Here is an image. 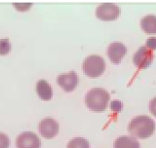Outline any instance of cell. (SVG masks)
I'll list each match as a JSON object with an SVG mask.
<instances>
[{
	"mask_svg": "<svg viewBox=\"0 0 156 148\" xmlns=\"http://www.w3.org/2000/svg\"><path fill=\"white\" fill-rule=\"evenodd\" d=\"M128 131L135 137L147 139L155 131V122L146 115L136 116L129 123Z\"/></svg>",
	"mask_w": 156,
	"mask_h": 148,
	"instance_id": "obj_1",
	"label": "cell"
},
{
	"mask_svg": "<svg viewBox=\"0 0 156 148\" xmlns=\"http://www.w3.org/2000/svg\"><path fill=\"white\" fill-rule=\"evenodd\" d=\"M110 100V95L102 88H93L87 93L85 103L90 110L101 112L106 109Z\"/></svg>",
	"mask_w": 156,
	"mask_h": 148,
	"instance_id": "obj_2",
	"label": "cell"
},
{
	"mask_svg": "<svg viewBox=\"0 0 156 148\" xmlns=\"http://www.w3.org/2000/svg\"><path fill=\"white\" fill-rule=\"evenodd\" d=\"M83 71L87 76L97 78L101 76L105 69V58L99 55H90L83 62Z\"/></svg>",
	"mask_w": 156,
	"mask_h": 148,
	"instance_id": "obj_3",
	"label": "cell"
},
{
	"mask_svg": "<svg viewBox=\"0 0 156 148\" xmlns=\"http://www.w3.org/2000/svg\"><path fill=\"white\" fill-rule=\"evenodd\" d=\"M120 8L114 3H102L96 10V16L102 21H113L119 17Z\"/></svg>",
	"mask_w": 156,
	"mask_h": 148,
	"instance_id": "obj_4",
	"label": "cell"
},
{
	"mask_svg": "<svg viewBox=\"0 0 156 148\" xmlns=\"http://www.w3.org/2000/svg\"><path fill=\"white\" fill-rule=\"evenodd\" d=\"M153 58L154 55L152 51L149 50L145 45H144L135 53L133 62L140 69H144V68H147L151 65V62H153Z\"/></svg>",
	"mask_w": 156,
	"mask_h": 148,
	"instance_id": "obj_5",
	"label": "cell"
},
{
	"mask_svg": "<svg viewBox=\"0 0 156 148\" xmlns=\"http://www.w3.org/2000/svg\"><path fill=\"white\" fill-rule=\"evenodd\" d=\"M16 145L17 148H40L41 140L34 132H26L18 136Z\"/></svg>",
	"mask_w": 156,
	"mask_h": 148,
	"instance_id": "obj_6",
	"label": "cell"
},
{
	"mask_svg": "<svg viewBox=\"0 0 156 148\" xmlns=\"http://www.w3.org/2000/svg\"><path fill=\"white\" fill-rule=\"evenodd\" d=\"M38 131L45 139H53L58 132V123L53 118H45L39 123Z\"/></svg>",
	"mask_w": 156,
	"mask_h": 148,
	"instance_id": "obj_7",
	"label": "cell"
},
{
	"mask_svg": "<svg viewBox=\"0 0 156 148\" xmlns=\"http://www.w3.org/2000/svg\"><path fill=\"white\" fill-rule=\"evenodd\" d=\"M106 54L112 62L118 65L127 54V47L121 42H112L107 47Z\"/></svg>",
	"mask_w": 156,
	"mask_h": 148,
	"instance_id": "obj_8",
	"label": "cell"
},
{
	"mask_svg": "<svg viewBox=\"0 0 156 148\" xmlns=\"http://www.w3.org/2000/svg\"><path fill=\"white\" fill-rule=\"evenodd\" d=\"M58 84L66 92H72L78 85V76L75 71L63 73L58 76Z\"/></svg>",
	"mask_w": 156,
	"mask_h": 148,
	"instance_id": "obj_9",
	"label": "cell"
},
{
	"mask_svg": "<svg viewBox=\"0 0 156 148\" xmlns=\"http://www.w3.org/2000/svg\"><path fill=\"white\" fill-rule=\"evenodd\" d=\"M36 93L43 100H50L53 97V90L46 80H39L36 83Z\"/></svg>",
	"mask_w": 156,
	"mask_h": 148,
	"instance_id": "obj_10",
	"label": "cell"
},
{
	"mask_svg": "<svg viewBox=\"0 0 156 148\" xmlns=\"http://www.w3.org/2000/svg\"><path fill=\"white\" fill-rule=\"evenodd\" d=\"M114 148H140V143L135 137L123 136L114 140Z\"/></svg>",
	"mask_w": 156,
	"mask_h": 148,
	"instance_id": "obj_11",
	"label": "cell"
},
{
	"mask_svg": "<svg viewBox=\"0 0 156 148\" xmlns=\"http://www.w3.org/2000/svg\"><path fill=\"white\" fill-rule=\"evenodd\" d=\"M140 26L146 33H156V16L149 14L140 19Z\"/></svg>",
	"mask_w": 156,
	"mask_h": 148,
	"instance_id": "obj_12",
	"label": "cell"
},
{
	"mask_svg": "<svg viewBox=\"0 0 156 148\" xmlns=\"http://www.w3.org/2000/svg\"><path fill=\"white\" fill-rule=\"evenodd\" d=\"M66 148H90V143L86 139L75 137L68 142Z\"/></svg>",
	"mask_w": 156,
	"mask_h": 148,
	"instance_id": "obj_13",
	"label": "cell"
},
{
	"mask_svg": "<svg viewBox=\"0 0 156 148\" xmlns=\"http://www.w3.org/2000/svg\"><path fill=\"white\" fill-rule=\"evenodd\" d=\"M11 51V43L8 38L0 39V55H7Z\"/></svg>",
	"mask_w": 156,
	"mask_h": 148,
	"instance_id": "obj_14",
	"label": "cell"
},
{
	"mask_svg": "<svg viewBox=\"0 0 156 148\" xmlns=\"http://www.w3.org/2000/svg\"><path fill=\"white\" fill-rule=\"evenodd\" d=\"M10 139L7 135L0 132V148H9Z\"/></svg>",
	"mask_w": 156,
	"mask_h": 148,
	"instance_id": "obj_15",
	"label": "cell"
},
{
	"mask_svg": "<svg viewBox=\"0 0 156 148\" xmlns=\"http://www.w3.org/2000/svg\"><path fill=\"white\" fill-rule=\"evenodd\" d=\"M110 107H111V110L114 111V112H119L122 110V107H123V104H122V102L120 100H113L111 102L110 104Z\"/></svg>",
	"mask_w": 156,
	"mask_h": 148,
	"instance_id": "obj_16",
	"label": "cell"
},
{
	"mask_svg": "<svg viewBox=\"0 0 156 148\" xmlns=\"http://www.w3.org/2000/svg\"><path fill=\"white\" fill-rule=\"evenodd\" d=\"M145 46L147 47L149 50L153 51V50H156V37H149L147 39V41H146V44Z\"/></svg>",
	"mask_w": 156,
	"mask_h": 148,
	"instance_id": "obj_17",
	"label": "cell"
},
{
	"mask_svg": "<svg viewBox=\"0 0 156 148\" xmlns=\"http://www.w3.org/2000/svg\"><path fill=\"white\" fill-rule=\"evenodd\" d=\"M14 6L16 7L17 10H19V11H26V10H28L29 8H30L32 6L31 3H15Z\"/></svg>",
	"mask_w": 156,
	"mask_h": 148,
	"instance_id": "obj_18",
	"label": "cell"
},
{
	"mask_svg": "<svg viewBox=\"0 0 156 148\" xmlns=\"http://www.w3.org/2000/svg\"><path fill=\"white\" fill-rule=\"evenodd\" d=\"M149 110L151 112V114L156 117V97H153L149 102Z\"/></svg>",
	"mask_w": 156,
	"mask_h": 148,
	"instance_id": "obj_19",
	"label": "cell"
}]
</instances>
